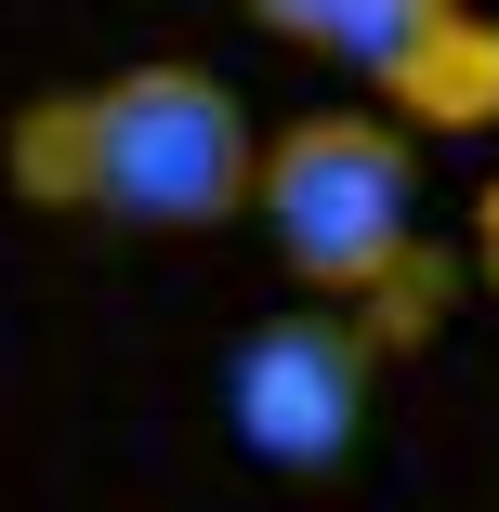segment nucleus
Instances as JSON below:
<instances>
[{"label":"nucleus","instance_id":"obj_1","mask_svg":"<svg viewBox=\"0 0 499 512\" xmlns=\"http://www.w3.org/2000/svg\"><path fill=\"white\" fill-rule=\"evenodd\" d=\"M250 106L237 79L211 66H119V79H79V92H40L0 132V171H14L27 211H66V224H132V237H211L250 211Z\"/></svg>","mask_w":499,"mask_h":512},{"label":"nucleus","instance_id":"obj_5","mask_svg":"<svg viewBox=\"0 0 499 512\" xmlns=\"http://www.w3.org/2000/svg\"><path fill=\"white\" fill-rule=\"evenodd\" d=\"M473 276H486V289H499V184H486V197H473Z\"/></svg>","mask_w":499,"mask_h":512},{"label":"nucleus","instance_id":"obj_3","mask_svg":"<svg viewBox=\"0 0 499 512\" xmlns=\"http://www.w3.org/2000/svg\"><path fill=\"white\" fill-rule=\"evenodd\" d=\"M250 27L355 66L394 132H499V14L486 0H250Z\"/></svg>","mask_w":499,"mask_h":512},{"label":"nucleus","instance_id":"obj_2","mask_svg":"<svg viewBox=\"0 0 499 512\" xmlns=\"http://www.w3.org/2000/svg\"><path fill=\"white\" fill-rule=\"evenodd\" d=\"M250 224L276 237V263L303 276L329 316H355L381 355H408L447 316V250H421V158L381 106H316L263 132L250 158Z\"/></svg>","mask_w":499,"mask_h":512},{"label":"nucleus","instance_id":"obj_4","mask_svg":"<svg viewBox=\"0 0 499 512\" xmlns=\"http://www.w3.org/2000/svg\"><path fill=\"white\" fill-rule=\"evenodd\" d=\"M394 355L329 316V302H289V316H263L237 355H224V434L263 460V473H342L355 434H368V381Z\"/></svg>","mask_w":499,"mask_h":512}]
</instances>
